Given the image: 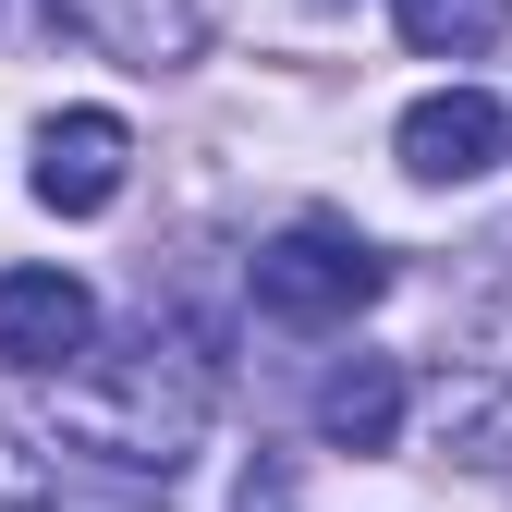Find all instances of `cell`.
Wrapping results in <instances>:
<instances>
[{
    "label": "cell",
    "instance_id": "cell-1",
    "mask_svg": "<svg viewBox=\"0 0 512 512\" xmlns=\"http://www.w3.org/2000/svg\"><path fill=\"white\" fill-rule=\"evenodd\" d=\"M208 403H220V366L196 342L122 330V342H98L74 378H61V439H86V452L122 464V476H171L208 439Z\"/></svg>",
    "mask_w": 512,
    "mask_h": 512
},
{
    "label": "cell",
    "instance_id": "cell-2",
    "mask_svg": "<svg viewBox=\"0 0 512 512\" xmlns=\"http://www.w3.org/2000/svg\"><path fill=\"white\" fill-rule=\"evenodd\" d=\"M378 293H391V256L354 220H293L256 244V317H281V330H342Z\"/></svg>",
    "mask_w": 512,
    "mask_h": 512
},
{
    "label": "cell",
    "instance_id": "cell-3",
    "mask_svg": "<svg viewBox=\"0 0 512 512\" xmlns=\"http://www.w3.org/2000/svg\"><path fill=\"white\" fill-rule=\"evenodd\" d=\"M427 439L452 464H512V317H488V330L464 342V354H439V378H427Z\"/></svg>",
    "mask_w": 512,
    "mask_h": 512
},
{
    "label": "cell",
    "instance_id": "cell-4",
    "mask_svg": "<svg viewBox=\"0 0 512 512\" xmlns=\"http://www.w3.org/2000/svg\"><path fill=\"white\" fill-rule=\"evenodd\" d=\"M98 354V293L74 269H0V366L13 378H74Z\"/></svg>",
    "mask_w": 512,
    "mask_h": 512
},
{
    "label": "cell",
    "instance_id": "cell-5",
    "mask_svg": "<svg viewBox=\"0 0 512 512\" xmlns=\"http://www.w3.org/2000/svg\"><path fill=\"white\" fill-rule=\"evenodd\" d=\"M122 171H135V135H122V110H49V122H37V208L98 220V208L122 196Z\"/></svg>",
    "mask_w": 512,
    "mask_h": 512
},
{
    "label": "cell",
    "instance_id": "cell-6",
    "mask_svg": "<svg viewBox=\"0 0 512 512\" xmlns=\"http://www.w3.org/2000/svg\"><path fill=\"white\" fill-rule=\"evenodd\" d=\"M49 25H74L86 49L135 61V74H171V61H196L208 0H49Z\"/></svg>",
    "mask_w": 512,
    "mask_h": 512
},
{
    "label": "cell",
    "instance_id": "cell-7",
    "mask_svg": "<svg viewBox=\"0 0 512 512\" xmlns=\"http://www.w3.org/2000/svg\"><path fill=\"white\" fill-rule=\"evenodd\" d=\"M500 135H512V122H500L488 86H439V98L403 110V171H415V183H476V171L500 159Z\"/></svg>",
    "mask_w": 512,
    "mask_h": 512
},
{
    "label": "cell",
    "instance_id": "cell-8",
    "mask_svg": "<svg viewBox=\"0 0 512 512\" xmlns=\"http://www.w3.org/2000/svg\"><path fill=\"white\" fill-rule=\"evenodd\" d=\"M403 403H415V378L391 354H342V366H317V391H305V415H317L330 452H391V439H403Z\"/></svg>",
    "mask_w": 512,
    "mask_h": 512
},
{
    "label": "cell",
    "instance_id": "cell-9",
    "mask_svg": "<svg viewBox=\"0 0 512 512\" xmlns=\"http://www.w3.org/2000/svg\"><path fill=\"white\" fill-rule=\"evenodd\" d=\"M391 25L415 61H488L512 37V0H391Z\"/></svg>",
    "mask_w": 512,
    "mask_h": 512
},
{
    "label": "cell",
    "instance_id": "cell-10",
    "mask_svg": "<svg viewBox=\"0 0 512 512\" xmlns=\"http://www.w3.org/2000/svg\"><path fill=\"white\" fill-rule=\"evenodd\" d=\"M0 512H49V464L25 452L13 427H0Z\"/></svg>",
    "mask_w": 512,
    "mask_h": 512
},
{
    "label": "cell",
    "instance_id": "cell-11",
    "mask_svg": "<svg viewBox=\"0 0 512 512\" xmlns=\"http://www.w3.org/2000/svg\"><path fill=\"white\" fill-rule=\"evenodd\" d=\"M232 512H293V464H281V452H256L244 488H232Z\"/></svg>",
    "mask_w": 512,
    "mask_h": 512
}]
</instances>
